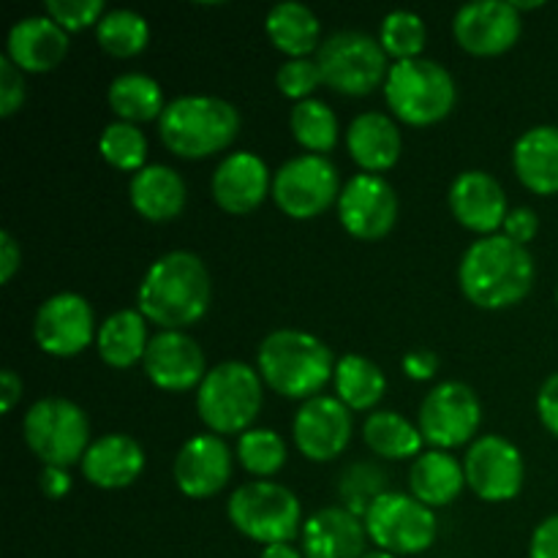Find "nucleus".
Masks as SVG:
<instances>
[{"label":"nucleus","instance_id":"1a4fd4ad","mask_svg":"<svg viewBox=\"0 0 558 558\" xmlns=\"http://www.w3.org/2000/svg\"><path fill=\"white\" fill-rule=\"evenodd\" d=\"M27 447L44 466L82 463L90 441V420L80 403L69 398H41L33 403L22 423Z\"/></svg>","mask_w":558,"mask_h":558},{"label":"nucleus","instance_id":"58836bf2","mask_svg":"<svg viewBox=\"0 0 558 558\" xmlns=\"http://www.w3.org/2000/svg\"><path fill=\"white\" fill-rule=\"evenodd\" d=\"M385 494L387 474L376 463H352L349 469H343L341 480H338V496H341L343 507L357 518L368 515L374 501Z\"/></svg>","mask_w":558,"mask_h":558},{"label":"nucleus","instance_id":"ddd939ff","mask_svg":"<svg viewBox=\"0 0 558 558\" xmlns=\"http://www.w3.org/2000/svg\"><path fill=\"white\" fill-rule=\"evenodd\" d=\"M96 316L82 294L58 292L38 305L36 319H33V338L49 357H76L96 341Z\"/></svg>","mask_w":558,"mask_h":558},{"label":"nucleus","instance_id":"c756f323","mask_svg":"<svg viewBox=\"0 0 558 558\" xmlns=\"http://www.w3.org/2000/svg\"><path fill=\"white\" fill-rule=\"evenodd\" d=\"M267 38L278 52L289 60L308 58L311 52H319L322 47V22L308 5L303 3H278L267 11L265 20Z\"/></svg>","mask_w":558,"mask_h":558},{"label":"nucleus","instance_id":"2eb2a0df","mask_svg":"<svg viewBox=\"0 0 558 558\" xmlns=\"http://www.w3.org/2000/svg\"><path fill=\"white\" fill-rule=\"evenodd\" d=\"M338 221L363 243L385 240L398 221V194L381 174H354L338 196Z\"/></svg>","mask_w":558,"mask_h":558},{"label":"nucleus","instance_id":"9d476101","mask_svg":"<svg viewBox=\"0 0 558 558\" xmlns=\"http://www.w3.org/2000/svg\"><path fill=\"white\" fill-rule=\"evenodd\" d=\"M363 523L376 550H387L392 556L425 554L436 543L439 532L436 512L401 490H387L385 496H379Z\"/></svg>","mask_w":558,"mask_h":558},{"label":"nucleus","instance_id":"8fccbe9b","mask_svg":"<svg viewBox=\"0 0 558 558\" xmlns=\"http://www.w3.org/2000/svg\"><path fill=\"white\" fill-rule=\"evenodd\" d=\"M20 401H22V379L16 376V371L5 368L3 374H0V412L11 414Z\"/></svg>","mask_w":558,"mask_h":558},{"label":"nucleus","instance_id":"c85d7f7f","mask_svg":"<svg viewBox=\"0 0 558 558\" xmlns=\"http://www.w3.org/2000/svg\"><path fill=\"white\" fill-rule=\"evenodd\" d=\"M150 322L140 314V308H123L114 311L112 316L101 322L96 336L98 357L109 365V368L125 371L131 365L145 360L147 347H150Z\"/></svg>","mask_w":558,"mask_h":558},{"label":"nucleus","instance_id":"6e6552de","mask_svg":"<svg viewBox=\"0 0 558 558\" xmlns=\"http://www.w3.org/2000/svg\"><path fill=\"white\" fill-rule=\"evenodd\" d=\"M314 60L322 71V82L332 93L349 98L371 96L376 87H385L390 74V58L379 38L360 31L332 33L322 41Z\"/></svg>","mask_w":558,"mask_h":558},{"label":"nucleus","instance_id":"e433bc0d","mask_svg":"<svg viewBox=\"0 0 558 558\" xmlns=\"http://www.w3.org/2000/svg\"><path fill=\"white\" fill-rule=\"evenodd\" d=\"M98 153L118 172H142L147 167V136L134 123H109L98 140Z\"/></svg>","mask_w":558,"mask_h":558},{"label":"nucleus","instance_id":"f03ea898","mask_svg":"<svg viewBox=\"0 0 558 558\" xmlns=\"http://www.w3.org/2000/svg\"><path fill=\"white\" fill-rule=\"evenodd\" d=\"M534 278V256L526 245L512 243L505 234L474 240L458 265L461 292L483 311H505L526 300Z\"/></svg>","mask_w":558,"mask_h":558},{"label":"nucleus","instance_id":"7ed1b4c3","mask_svg":"<svg viewBox=\"0 0 558 558\" xmlns=\"http://www.w3.org/2000/svg\"><path fill=\"white\" fill-rule=\"evenodd\" d=\"M256 371L265 387L292 401H311L336 376V357L322 338L305 330L270 332L256 352Z\"/></svg>","mask_w":558,"mask_h":558},{"label":"nucleus","instance_id":"473e14b6","mask_svg":"<svg viewBox=\"0 0 558 558\" xmlns=\"http://www.w3.org/2000/svg\"><path fill=\"white\" fill-rule=\"evenodd\" d=\"M363 439L374 456L387 461H407V458L423 456L425 439L412 420L401 412H371L363 423Z\"/></svg>","mask_w":558,"mask_h":558},{"label":"nucleus","instance_id":"79ce46f5","mask_svg":"<svg viewBox=\"0 0 558 558\" xmlns=\"http://www.w3.org/2000/svg\"><path fill=\"white\" fill-rule=\"evenodd\" d=\"M25 104V74L11 63L9 58H0V118H11Z\"/></svg>","mask_w":558,"mask_h":558},{"label":"nucleus","instance_id":"423d86ee","mask_svg":"<svg viewBox=\"0 0 558 558\" xmlns=\"http://www.w3.org/2000/svg\"><path fill=\"white\" fill-rule=\"evenodd\" d=\"M381 90L392 118L414 129L441 123L450 118L458 101V85L450 71L428 58L392 63Z\"/></svg>","mask_w":558,"mask_h":558},{"label":"nucleus","instance_id":"9b49d317","mask_svg":"<svg viewBox=\"0 0 558 558\" xmlns=\"http://www.w3.org/2000/svg\"><path fill=\"white\" fill-rule=\"evenodd\" d=\"M341 178L327 156H294L272 174V202L294 221H314L325 216L341 196Z\"/></svg>","mask_w":558,"mask_h":558},{"label":"nucleus","instance_id":"5701e85b","mask_svg":"<svg viewBox=\"0 0 558 558\" xmlns=\"http://www.w3.org/2000/svg\"><path fill=\"white\" fill-rule=\"evenodd\" d=\"M300 543L305 558H363L368 532L347 507H325L303 523Z\"/></svg>","mask_w":558,"mask_h":558},{"label":"nucleus","instance_id":"72a5a7b5","mask_svg":"<svg viewBox=\"0 0 558 558\" xmlns=\"http://www.w3.org/2000/svg\"><path fill=\"white\" fill-rule=\"evenodd\" d=\"M289 129H292L294 142L311 156H327L336 150L338 134H341L336 112L319 98L294 104L289 114Z\"/></svg>","mask_w":558,"mask_h":558},{"label":"nucleus","instance_id":"f3484780","mask_svg":"<svg viewBox=\"0 0 558 558\" xmlns=\"http://www.w3.org/2000/svg\"><path fill=\"white\" fill-rule=\"evenodd\" d=\"M352 412L332 396H316L298 409L292 436L308 461L327 463L347 452L352 441Z\"/></svg>","mask_w":558,"mask_h":558},{"label":"nucleus","instance_id":"4468645a","mask_svg":"<svg viewBox=\"0 0 558 558\" xmlns=\"http://www.w3.org/2000/svg\"><path fill=\"white\" fill-rule=\"evenodd\" d=\"M466 485L488 505H505L523 490L526 466L523 456L505 436H480L463 458Z\"/></svg>","mask_w":558,"mask_h":558},{"label":"nucleus","instance_id":"0eeeda50","mask_svg":"<svg viewBox=\"0 0 558 558\" xmlns=\"http://www.w3.org/2000/svg\"><path fill=\"white\" fill-rule=\"evenodd\" d=\"M229 523L243 537L259 545L292 543L303 532V507L283 485L270 480H251L240 485L227 501Z\"/></svg>","mask_w":558,"mask_h":558},{"label":"nucleus","instance_id":"f704fd0d","mask_svg":"<svg viewBox=\"0 0 558 558\" xmlns=\"http://www.w3.org/2000/svg\"><path fill=\"white\" fill-rule=\"evenodd\" d=\"M96 41L107 54L120 60L136 58L150 44V25L131 9H112L96 25Z\"/></svg>","mask_w":558,"mask_h":558},{"label":"nucleus","instance_id":"09e8293b","mask_svg":"<svg viewBox=\"0 0 558 558\" xmlns=\"http://www.w3.org/2000/svg\"><path fill=\"white\" fill-rule=\"evenodd\" d=\"M38 488L47 499H63L71 490V474L63 466H44L38 474Z\"/></svg>","mask_w":558,"mask_h":558},{"label":"nucleus","instance_id":"c9c22d12","mask_svg":"<svg viewBox=\"0 0 558 558\" xmlns=\"http://www.w3.org/2000/svg\"><path fill=\"white\" fill-rule=\"evenodd\" d=\"M238 456L240 466L245 469L248 474L259 480H270L287 466V441L278 430L272 428H251L245 434L238 436Z\"/></svg>","mask_w":558,"mask_h":558},{"label":"nucleus","instance_id":"39448f33","mask_svg":"<svg viewBox=\"0 0 558 558\" xmlns=\"http://www.w3.org/2000/svg\"><path fill=\"white\" fill-rule=\"evenodd\" d=\"M265 407V381L259 371L240 360H227L207 371L196 390V414L207 434L240 436L251 430Z\"/></svg>","mask_w":558,"mask_h":558},{"label":"nucleus","instance_id":"ea45409f","mask_svg":"<svg viewBox=\"0 0 558 558\" xmlns=\"http://www.w3.org/2000/svg\"><path fill=\"white\" fill-rule=\"evenodd\" d=\"M276 85L278 90H281V96L292 98L294 104H300L314 98V93L319 90L325 82H322V71L319 65H316V60L298 58V60H287V63L278 69Z\"/></svg>","mask_w":558,"mask_h":558},{"label":"nucleus","instance_id":"37998d69","mask_svg":"<svg viewBox=\"0 0 558 558\" xmlns=\"http://www.w3.org/2000/svg\"><path fill=\"white\" fill-rule=\"evenodd\" d=\"M539 232V216L532 210V207H512L505 218V227H501V234L510 238L512 243L529 245Z\"/></svg>","mask_w":558,"mask_h":558},{"label":"nucleus","instance_id":"49530a36","mask_svg":"<svg viewBox=\"0 0 558 558\" xmlns=\"http://www.w3.org/2000/svg\"><path fill=\"white\" fill-rule=\"evenodd\" d=\"M401 368L409 379L430 381L436 376V371H439V357L430 349H412V352L403 354Z\"/></svg>","mask_w":558,"mask_h":558},{"label":"nucleus","instance_id":"f257e3e1","mask_svg":"<svg viewBox=\"0 0 558 558\" xmlns=\"http://www.w3.org/2000/svg\"><path fill=\"white\" fill-rule=\"evenodd\" d=\"M213 281L205 262L191 251H169L147 267L136 308L158 330H183L207 314Z\"/></svg>","mask_w":558,"mask_h":558},{"label":"nucleus","instance_id":"aec40b11","mask_svg":"<svg viewBox=\"0 0 558 558\" xmlns=\"http://www.w3.org/2000/svg\"><path fill=\"white\" fill-rule=\"evenodd\" d=\"M210 194L223 213L245 216L254 213L267 199V194H272V174L256 153L234 150L218 161L210 180Z\"/></svg>","mask_w":558,"mask_h":558},{"label":"nucleus","instance_id":"4be33fe9","mask_svg":"<svg viewBox=\"0 0 558 558\" xmlns=\"http://www.w3.org/2000/svg\"><path fill=\"white\" fill-rule=\"evenodd\" d=\"M69 54V33L47 14L25 16L5 36V58L22 74H47Z\"/></svg>","mask_w":558,"mask_h":558},{"label":"nucleus","instance_id":"a19ab883","mask_svg":"<svg viewBox=\"0 0 558 558\" xmlns=\"http://www.w3.org/2000/svg\"><path fill=\"white\" fill-rule=\"evenodd\" d=\"M44 14L52 16L65 33H80L96 27L107 14V5L101 0H47Z\"/></svg>","mask_w":558,"mask_h":558},{"label":"nucleus","instance_id":"4c0bfd02","mask_svg":"<svg viewBox=\"0 0 558 558\" xmlns=\"http://www.w3.org/2000/svg\"><path fill=\"white\" fill-rule=\"evenodd\" d=\"M425 41H428V31H425L423 16L414 14V11L398 9L381 20L379 44L387 58H392L396 63L423 58Z\"/></svg>","mask_w":558,"mask_h":558},{"label":"nucleus","instance_id":"2f4dec72","mask_svg":"<svg viewBox=\"0 0 558 558\" xmlns=\"http://www.w3.org/2000/svg\"><path fill=\"white\" fill-rule=\"evenodd\" d=\"M336 398L349 412H371L387 392V376L363 354H343L336 363Z\"/></svg>","mask_w":558,"mask_h":558},{"label":"nucleus","instance_id":"dca6fc26","mask_svg":"<svg viewBox=\"0 0 558 558\" xmlns=\"http://www.w3.org/2000/svg\"><path fill=\"white\" fill-rule=\"evenodd\" d=\"M523 31V16L507 0H474L452 16V36L474 58H499L510 52Z\"/></svg>","mask_w":558,"mask_h":558},{"label":"nucleus","instance_id":"412c9836","mask_svg":"<svg viewBox=\"0 0 558 558\" xmlns=\"http://www.w3.org/2000/svg\"><path fill=\"white\" fill-rule=\"evenodd\" d=\"M447 202H450L456 221L480 238L499 232L510 213L501 183L483 169H469V172L458 174L452 180Z\"/></svg>","mask_w":558,"mask_h":558},{"label":"nucleus","instance_id":"393cba45","mask_svg":"<svg viewBox=\"0 0 558 558\" xmlns=\"http://www.w3.org/2000/svg\"><path fill=\"white\" fill-rule=\"evenodd\" d=\"M347 150L365 174L390 172L403 153L401 129L392 114L363 112L349 123Z\"/></svg>","mask_w":558,"mask_h":558},{"label":"nucleus","instance_id":"6ab92c4d","mask_svg":"<svg viewBox=\"0 0 558 558\" xmlns=\"http://www.w3.org/2000/svg\"><path fill=\"white\" fill-rule=\"evenodd\" d=\"M234 472V458L227 441L216 434H196L180 447L174 458V485L189 499H213L229 485Z\"/></svg>","mask_w":558,"mask_h":558},{"label":"nucleus","instance_id":"864d4df0","mask_svg":"<svg viewBox=\"0 0 558 558\" xmlns=\"http://www.w3.org/2000/svg\"><path fill=\"white\" fill-rule=\"evenodd\" d=\"M556 305H558V287H556Z\"/></svg>","mask_w":558,"mask_h":558},{"label":"nucleus","instance_id":"20e7f679","mask_svg":"<svg viewBox=\"0 0 558 558\" xmlns=\"http://www.w3.org/2000/svg\"><path fill=\"white\" fill-rule=\"evenodd\" d=\"M240 112L218 96H180L167 104L158 118V136L178 158H210L234 145L240 134Z\"/></svg>","mask_w":558,"mask_h":558},{"label":"nucleus","instance_id":"603ef678","mask_svg":"<svg viewBox=\"0 0 558 558\" xmlns=\"http://www.w3.org/2000/svg\"><path fill=\"white\" fill-rule=\"evenodd\" d=\"M363 558H398V556L387 554V550H371V554H365Z\"/></svg>","mask_w":558,"mask_h":558},{"label":"nucleus","instance_id":"7c9ffc66","mask_svg":"<svg viewBox=\"0 0 558 558\" xmlns=\"http://www.w3.org/2000/svg\"><path fill=\"white\" fill-rule=\"evenodd\" d=\"M107 101L109 109L118 114V120L134 125L158 120L169 104L163 101V90L158 80L142 74V71H129V74L114 76L109 82Z\"/></svg>","mask_w":558,"mask_h":558},{"label":"nucleus","instance_id":"bb28decb","mask_svg":"<svg viewBox=\"0 0 558 558\" xmlns=\"http://www.w3.org/2000/svg\"><path fill=\"white\" fill-rule=\"evenodd\" d=\"M512 169L523 189L537 196L558 194V125H534L512 147Z\"/></svg>","mask_w":558,"mask_h":558},{"label":"nucleus","instance_id":"a878e982","mask_svg":"<svg viewBox=\"0 0 558 558\" xmlns=\"http://www.w3.org/2000/svg\"><path fill=\"white\" fill-rule=\"evenodd\" d=\"M129 199L145 221L169 223L185 210L189 189L178 169L167 167V163H147L142 172L131 174Z\"/></svg>","mask_w":558,"mask_h":558},{"label":"nucleus","instance_id":"3c124183","mask_svg":"<svg viewBox=\"0 0 558 558\" xmlns=\"http://www.w3.org/2000/svg\"><path fill=\"white\" fill-rule=\"evenodd\" d=\"M259 558H305V556L303 550L294 548L292 543H278V545H267Z\"/></svg>","mask_w":558,"mask_h":558},{"label":"nucleus","instance_id":"a18cd8bd","mask_svg":"<svg viewBox=\"0 0 558 558\" xmlns=\"http://www.w3.org/2000/svg\"><path fill=\"white\" fill-rule=\"evenodd\" d=\"M529 558H558V515L545 518L532 534Z\"/></svg>","mask_w":558,"mask_h":558},{"label":"nucleus","instance_id":"c03bdc74","mask_svg":"<svg viewBox=\"0 0 558 558\" xmlns=\"http://www.w3.org/2000/svg\"><path fill=\"white\" fill-rule=\"evenodd\" d=\"M537 414L550 436L558 439V371L543 381L537 392Z\"/></svg>","mask_w":558,"mask_h":558},{"label":"nucleus","instance_id":"de8ad7c7","mask_svg":"<svg viewBox=\"0 0 558 558\" xmlns=\"http://www.w3.org/2000/svg\"><path fill=\"white\" fill-rule=\"evenodd\" d=\"M22 267V248L11 232H0V283H11Z\"/></svg>","mask_w":558,"mask_h":558},{"label":"nucleus","instance_id":"f8f14e48","mask_svg":"<svg viewBox=\"0 0 558 558\" xmlns=\"http://www.w3.org/2000/svg\"><path fill=\"white\" fill-rule=\"evenodd\" d=\"M483 423V403L463 381H441L420 403L417 428L430 450H456L472 445Z\"/></svg>","mask_w":558,"mask_h":558},{"label":"nucleus","instance_id":"b1692460","mask_svg":"<svg viewBox=\"0 0 558 558\" xmlns=\"http://www.w3.org/2000/svg\"><path fill=\"white\" fill-rule=\"evenodd\" d=\"M90 485L101 490H123L145 472V450L129 434H107L93 439L80 463Z\"/></svg>","mask_w":558,"mask_h":558},{"label":"nucleus","instance_id":"cd10ccee","mask_svg":"<svg viewBox=\"0 0 558 558\" xmlns=\"http://www.w3.org/2000/svg\"><path fill=\"white\" fill-rule=\"evenodd\" d=\"M466 488V472L456 456L445 450H425L409 469V490L430 510L450 507Z\"/></svg>","mask_w":558,"mask_h":558},{"label":"nucleus","instance_id":"a211bd4d","mask_svg":"<svg viewBox=\"0 0 558 558\" xmlns=\"http://www.w3.org/2000/svg\"><path fill=\"white\" fill-rule=\"evenodd\" d=\"M142 368H145L147 379L163 392L199 390L210 371L196 338L183 330H158L150 338Z\"/></svg>","mask_w":558,"mask_h":558}]
</instances>
